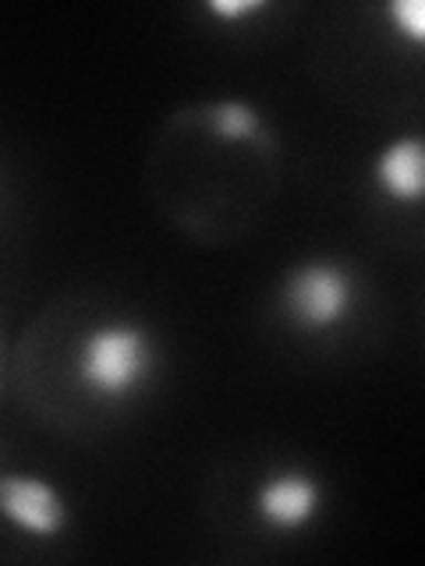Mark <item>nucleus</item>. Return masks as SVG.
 Masks as SVG:
<instances>
[{"label":"nucleus","mask_w":425,"mask_h":566,"mask_svg":"<svg viewBox=\"0 0 425 566\" xmlns=\"http://www.w3.org/2000/svg\"><path fill=\"white\" fill-rule=\"evenodd\" d=\"M0 517L29 538H58L68 527V503L43 474H0Z\"/></svg>","instance_id":"nucleus-3"},{"label":"nucleus","mask_w":425,"mask_h":566,"mask_svg":"<svg viewBox=\"0 0 425 566\" xmlns=\"http://www.w3.org/2000/svg\"><path fill=\"white\" fill-rule=\"evenodd\" d=\"M252 513L262 527L291 535V531H305L319 513H323V485L319 478L301 468H283L266 474L256 495Z\"/></svg>","instance_id":"nucleus-4"},{"label":"nucleus","mask_w":425,"mask_h":566,"mask_svg":"<svg viewBox=\"0 0 425 566\" xmlns=\"http://www.w3.org/2000/svg\"><path fill=\"white\" fill-rule=\"evenodd\" d=\"M206 11L212 18H220V22H238V18L266 11V4H262V0H209Z\"/></svg>","instance_id":"nucleus-8"},{"label":"nucleus","mask_w":425,"mask_h":566,"mask_svg":"<svg viewBox=\"0 0 425 566\" xmlns=\"http://www.w3.org/2000/svg\"><path fill=\"white\" fill-rule=\"evenodd\" d=\"M156 368V347L146 326L138 323H100L79 344L75 376L82 389L100 400H124L138 394Z\"/></svg>","instance_id":"nucleus-1"},{"label":"nucleus","mask_w":425,"mask_h":566,"mask_svg":"<svg viewBox=\"0 0 425 566\" xmlns=\"http://www.w3.org/2000/svg\"><path fill=\"white\" fill-rule=\"evenodd\" d=\"M209 132L220 142H245V146H266L270 142V128L262 124V114L241 99H227L212 106Z\"/></svg>","instance_id":"nucleus-6"},{"label":"nucleus","mask_w":425,"mask_h":566,"mask_svg":"<svg viewBox=\"0 0 425 566\" xmlns=\"http://www.w3.org/2000/svg\"><path fill=\"white\" fill-rule=\"evenodd\" d=\"M372 185L397 206H418L425 195V146L422 135H397L372 164Z\"/></svg>","instance_id":"nucleus-5"},{"label":"nucleus","mask_w":425,"mask_h":566,"mask_svg":"<svg viewBox=\"0 0 425 566\" xmlns=\"http://www.w3.org/2000/svg\"><path fill=\"white\" fill-rule=\"evenodd\" d=\"M386 18L401 40H407L412 46L425 43V8L422 0H390L386 4Z\"/></svg>","instance_id":"nucleus-7"},{"label":"nucleus","mask_w":425,"mask_h":566,"mask_svg":"<svg viewBox=\"0 0 425 566\" xmlns=\"http://www.w3.org/2000/svg\"><path fill=\"white\" fill-rule=\"evenodd\" d=\"M283 315L305 333H330L354 312V276L330 259L298 262L280 287Z\"/></svg>","instance_id":"nucleus-2"}]
</instances>
